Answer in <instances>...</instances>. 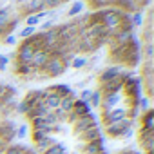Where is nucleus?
Returning <instances> with one entry per match:
<instances>
[{"label":"nucleus","mask_w":154,"mask_h":154,"mask_svg":"<svg viewBox=\"0 0 154 154\" xmlns=\"http://www.w3.org/2000/svg\"><path fill=\"white\" fill-rule=\"evenodd\" d=\"M89 63V60L85 58V56H78L76 54L74 58H72V62H71V67H74V69H82V67H85Z\"/></svg>","instance_id":"nucleus-22"},{"label":"nucleus","mask_w":154,"mask_h":154,"mask_svg":"<svg viewBox=\"0 0 154 154\" xmlns=\"http://www.w3.org/2000/svg\"><path fill=\"white\" fill-rule=\"evenodd\" d=\"M127 127H131V120H129V118H123V120L107 123V125H105V132H107L109 136H112V138H120L122 131L127 129Z\"/></svg>","instance_id":"nucleus-3"},{"label":"nucleus","mask_w":154,"mask_h":154,"mask_svg":"<svg viewBox=\"0 0 154 154\" xmlns=\"http://www.w3.org/2000/svg\"><path fill=\"white\" fill-rule=\"evenodd\" d=\"M62 2H63V0H44V6H45V8H53V9H54V8H58Z\"/></svg>","instance_id":"nucleus-33"},{"label":"nucleus","mask_w":154,"mask_h":154,"mask_svg":"<svg viewBox=\"0 0 154 154\" xmlns=\"http://www.w3.org/2000/svg\"><path fill=\"white\" fill-rule=\"evenodd\" d=\"M13 11H11V8H2L0 9V35H6V27H8V24L11 22V15Z\"/></svg>","instance_id":"nucleus-14"},{"label":"nucleus","mask_w":154,"mask_h":154,"mask_svg":"<svg viewBox=\"0 0 154 154\" xmlns=\"http://www.w3.org/2000/svg\"><path fill=\"white\" fill-rule=\"evenodd\" d=\"M31 109H33V107H31V105H29L26 100H22V102L17 105V112H20V114H26V116L31 112Z\"/></svg>","instance_id":"nucleus-27"},{"label":"nucleus","mask_w":154,"mask_h":154,"mask_svg":"<svg viewBox=\"0 0 154 154\" xmlns=\"http://www.w3.org/2000/svg\"><path fill=\"white\" fill-rule=\"evenodd\" d=\"M38 22H40V18H38L36 15H31V17H27V20H26V26H31V27H35Z\"/></svg>","instance_id":"nucleus-34"},{"label":"nucleus","mask_w":154,"mask_h":154,"mask_svg":"<svg viewBox=\"0 0 154 154\" xmlns=\"http://www.w3.org/2000/svg\"><path fill=\"white\" fill-rule=\"evenodd\" d=\"M102 91L100 89H96V91H93L91 93V98H89V105L91 107H100V103H102Z\"/></svg>","instance_id":"nucleus-21"},{"label":"nucleus","mask_w":154,"mask_h":154,"mask_svg":"<svg viewBox=\"0 0 154 154\" xmlns=\"http://www.w3.org/2000/svg\"><path fill=\"white\" fill-rule=\"evenodd\" d=\"M24 147H20V145H6V149H4V152L2 154H24Z\"/></svg>","instance_id":"nucleus-26"},{"label":"nucleus","mask_w":154,"mask_h":154,"mask_svg":"<svg viewBox=\"0 0 154 154\" xmlns=\"http://www.w3.org/2000/svg\"><path fill=\"white\" fill-rule=\"evenodd\" d=\"M78 149L84 152V154H102L105 152L103 149V140H96V141H91V143H84V145H78Z\"/></svg>","instance_id":"nucleus-7"},{"label":"nucleus","mask_w":154,"mask_h":154,"mask_svg":"<svg viewBox=\"0 0 154 154\" xmlns=\"http://www.w3.org/2000/svg\"><path fill=\"white\" fill-rule=\"evenodd\" d=\"M131 24H132V27H134V26H141V24H143V15H141L140 11L134 13V15L131 17Z\"/></svg>","instance_id":"nucleus-30"},{"label":"nucleus","mask_w":154,"mask_h":154,"mask_svg":"<svg viewBox=\"0 0 154 154\" xmlns=\"http://www.w3.org/2000/svg\"><path fill=\"white\" fill-rule=\"evenodd\" d=\"M31 125H33V129H42V131H49V132H51V127L45 123V120L35 118V120H31Z\"/></svg>","instance_id":"nucleus-25"},{"label":"nucleus","mask_w":154,"mask_h":154,"mask_svg":"<svg viewBox=\"0 0 154 154\" xmlns=\"http://www.w3.org/2000/svg\"><path fill=\"white\" fill-rule=\"evenodd\" d=\"M9 62V58L6 54H0V71H4L6 69V63Z\"/></svg>","instance_id":"nucleus-36"},{"label":"nucleus","mask_w":154,"mask_h":154,"mask_svg":"<svg viewBox=\"0 0 154 154\" xmlns=\"http://www.w3.org/2000/svg\"><path fill=\"white\" fill-rule=\"evenodd\" d=\"M102 154H107V152H102Z\"/></svg>","instance_id":"nucleus-39"},{"label":"nucleus","mask_w":154,"mask_h":154,"mask_svg":"<svg viewBox=\"0 0 154 154\" xmlns=\"http://www.w3.org/2000/svg\"><path fill=\"white\" fill-rule=\"evenodd\" d=\"M141 129L154 131V111L152 109H149L147 112H143V116H141Z\"/></svg>","instance_id":"nucleus-17"},{"label":"nucleus","mask_w":154,"mask_h":154,"mask_svg":"<svg viewBox=\"0 0 154 154\" xmlns=\"http://www.w3.org/2000/svg\"><path fill=\"white\" fill-rule=\"evenodd\" d=\"M127 118V109L118 107V109H111V111H103V125L111 123V122H118Z\"/></svg>","instance_id":"nucleus-6"},{"label":"nucleus","mask_w":154,"mask_h":154,"mask_svg":"<svg viewBox=\"0 0 154 154\" xmlns=\"http://www.w3.org/2000/svg\"><path fill=\"white\" fill-rule=\"evenodd\" d=\"M42 71L45 72V76H60V74H63L65 67H63L60 56H49V60H47V63L44 65Z\"/></svg>","instance_id":"nucleus-1"},{"label":"nucleus","mask_w":154,"mask_h":154,"mask_svg":"<svg viewBox=\"0 0 154 154\" xmlns=\"http://www.w3.org/2000/svg\"><path fill=\"white\" fill-rule=\"evenodd\" d=\"M26 134H27V125H20V127L15 131V136H17V138H26Z\"/></svg>","instance_id":"nucleus-32"},{"label":"nucleus","mask_w":154,"mask_h":154,"mask_svg":"<svg viewBox=\"0 0 154 154\" xmlns=\"http://www.w3.org/2000/svg\"><path fill=\"white\" fill-rule=\"evenodd\" d=\"M91 93H93L91 89H84V91L80 93V98H78V100H80V102H85V103H89V98H91Z\"/></svg>","instance_id":"nucleus-31"},{"label":"nucleus","mask_w":154,"mask_h":154,"mask_svg":"<svg viewBox=\"0 0 154 154\" xmlns=\"http://www.w3.org/2000/svg\"><path fill=\"white\" fill-rule=\"evenodd\" d=\"M78 138H80L84 143H91V141H96V140L102 138V131H100L98 125H93V127L85 129L82 134H78Z\"/></svg>","instance_id":"nucleus-9"},{"label":"nucleus","mask_w":154,"mask_h":154,"mask_svg":"<svg viewBox=\"0 0 154 154\" xmlns=\"http://www.w3.org/2000/svg\"><path fill=\"white\" fill-rule=\"evenodd\" d=\"M54 143H58L54 138H51V136H45V138H42V140H38V141H35V152H38V154H44L51 145H54Z\"/></svg>","instance_id":"nucleus-13"},{"label":"nucleus","mask_w":154,"mask_h":154,"mask_svg":"<svg viewBox=\"0 0 154 154\" xmlns=\"http://www.w3.org/2000/svg\"><path fill=\"white\" fill-rule=\"evenodd\" d=\"M33 35H36V27H31V26L22 27V29H20V33H18V36H20V38H24V40L31 38Z\"/></svg>","instance_id":"nucleus-23"},{"label":"nucleus","mask_w":154,"mask_h":154,"mask_svg":"<svg viewBox=\"0 0 154 154\" xmlns=\"http://www.w3.org/2000/svg\"><path fill=\"white\" fill-rule=\"evenodd\" d=\"M31 136H33V141H38V140H42V138L49 136V131H42V129H33Z\"/></svg>","instance_id":"nucleus-28"},{"label":"nucleus","mask_w":154,"mask_h":154,"mask_svg":"<svg viewBox=\"0 0 154 154\" xmlns=\"http://www.w3.org/2000/svg\"><path fill=\"white\" fill-rule=\"evenodd\" d=\"M33 53H35V49H33L27 42H24V44L20 45L18 53H17V63H29L31 58H33Z\"/></svg>","instance_id":"nucleus-8"},{"label":"nucleus","mask_w":154,"mask_h":154,"mask_svg":"<svg viewBox=\"0 0 154 154\" xmlns=\"http://www.w3.org/2000/svg\"><path fill=\"white\" fill-rule=\"evenodd\" d=\"M35 69L29 65V63H17V67H15V72L18 74V76H27L29 72H33Z\"/></svg>","instance_id":"nucleus-19"},{"label":"nucleus","mask_w":154,"mask_h":154,"mask_svg":"<svg viewBox=\"0 0 154 154\" xmlns=\"http://www.w3.org/2000/svg\"><path fill=\"white\" fill-rule=\"evenodd\" d=\"M6 145H8V143H6V141H4L2 138H0V154H2V152H4V149H6Z\"/></svg>","instance_id":"nucleus-38"},{"label":"nucleus","mask_w":154,"mask_h":154,"mask_svg":"<svg viewBox=\"0 0 154 154\" xmlns=\"http://www.w3.org/2000/svg\"><path fill=\"white\" fill-rule=\"evenodd\" d=\"M123 85H125V78L120 74V76H116V78H112L111 82L103 84L100 87V91H102V94H116V93H120L123 89Z\"/></svg>","instance_id":"nucleus-2"},{"label":"nucleus","mask_w":154,"mask_h":154,"mask_svg":"<svg viewBox=\"0 0 154 154\" xmlns=\"http://www.w3.org/2000/svg\"><path fill=\"white\" fill-rule=\"evenodd\" d=\"M145 58L147 60L152 58V44H145Z\"/></svg>","instance_id":"nucleus-35"},{"label":"nucleus","mask_w":154,"mask_h":154,"mask_svg":"<svg viewBox=\"0 0 154 154\" xmlns=\"http://www.w3.org/2000/svg\"><path fill=\"white\" fill-rule=\"evenodd\" d=\"M15 40H17V38H15L13 35H8V36H4V42H6V45H13V44H15Z\"/></svg>","instance_id":"nucleus-37"},{"label":"nucleus","mask_w":154,"mask_h":154,"mask_svg":"<svg viewBox=\"0 0 154 154\" xmlns=\"http://www.w3.org/2000/svg\"><path fill=\"white\" fill-rule=\"evenodd\" d=\"M82 9H84V4H82V2H74V4H72V8L69 9V13H67V15H69V17H76V15H78Z\"/></svg>","instance_id":"nucleus-29"},{"label":"nucleus","mask_w":154,"mask_h":154,"mask_svg":"<svg viewBox=\"0 0 154 154\" xmlns=\"http://www.w3.org/2000/svg\"><path fill=\"white\" fill-rule=\"evenodd\" d=\"M44 0H27L26 2V9L29 11V13H40V11H44Z\"/></svg>","instance_id":"nucleus-18"},{"label":"nucleus","mask_w":154,"mask_h":154,"mask_svg":"<svg viewBox=\"0 0 154 154\" xmlns=\"http://www.w3.org/2000/svg\"><path fill=\"white\" fill-rule=\"evenodd\" d=\"M72 112L78 116V118L87 116V114H91V105H89V103H85V102L76 100V102H74V107H72Z\"/></svg>","instance_id":"nucleus-15"},{"label":"nucleus","mask_w":154,"mask_h":154,"mask_svg":"<svg viewBox=\"0 0 154 154\" xmlns=\"http://www.w3.org/2000/svg\"><path fill=\"white\" fill-rule=\"evenodd\" d=\"M120 98H122V94H120V93H116V94H103V96H102V103H100V107H102L103 111L116 109V105H118Z\"/></svg>","instance_id":"nucleus-11"},{"label":"nucleus","mask_w":154,"mask_h":154,"mask_svg":"<svg viewBox=\"0 0 154 154\" xmlns=\"http://www.w3.org/2000/svg\"><path fill=\"white\" fill-rule=\"evenodd\" d=\"M74 102H76V96L71 93V94L60 98V105H58V109H62V111H65V112H71L72 107H74Z\"/></svg>","instance_id":"nucleus-16"},{"label":"nucleus","mask_w":154,"mask_h":154,"mask_svg":"<svg viewBox=\"0 0 154 154\" xmlns=\"http://www.w3.org/2000/svg\"><path fill=\"white\" fill-rule=\"evenodd\" d=\"M47 91H49V93H47V96H45V100H44V105H45L49 111H56L58 105H60V96L53 91V87H49Z\"/></svg>","instance_id":"nucleus-12"},{"label":"nucleus","mask_w":154,"mask_h":154,"mask_svg":"<svg viewBox=\"0 0 154 154\" xmlns=\"http://www.w3.org/2000/svg\"><path fill=\"white\" fill-rule=\"evenodd\" d=\"M53 91H54L60 98H63V96H67V94H71V93H72V91H71V85H67V84L54 85V87H53Z\"/></svg>","instance_id":"nucleus-20"},{"label":"nucleus","mask_w":154,"mask_h":154,"mask_svg":"<svg viewBox=\"0 0 154 154\" xmlns=\"http://www.w3.org/2000/svg\"><path fill=\"white\" fill-rule=\"evenodd\" d=\"M49 56H51V54H49L45 49H38V51H35V53H33V58H31L29 65L35 69V72H38V71H42V69H44V65L47 63Z\"/></svg>","instance_id":"nucleus-4"},{"label":"nucleus","mask_w":154,"mask_h":154,"mask_svg":"<svg viewBox=\"0 0 154 154\" xmlns=\"http://www.w3.org/2000/svg\"><path fill=\"white\" fill-rule=\"evenodd\" d=\"M63 154H69V152H63Z\"/></svg>","instance_id":"nucleus-40"},{"label":"nucleus","mask_w":154,"mask_h":154,"mask_svg":"<svg viewBox=\"0 0 154 154\" xmlns=\"http://www.w3.org/2000/svg\"><path fill=\"white\" fill-rule=\"evenodd\" d=\"M122 74V67H118V65H112V67H107L100 76H98V82H100V85H103V84H107V82H111L112 78H116V76H120Z\"/></svg>","instance_id":"nucleus-10"},{"label":"nucleus","mask_w":154,"mask_h":154,"mask_svg":"<svg viewBox=\"0 0 154 154\" xmlns=\"http://www.w3.org/2000/svg\"><path fill=\"white\" fill-rule=\"evenodd\" d=\"M63 152H67V150H65V145H63V143H54V145H51L44 154H63Z\"/></svg>","instance_id":"nucleus-24"},{"label":"nucleus","mask_w":154,"mask_h":154,"mask_svg":"<svg viewBox=\"0 0 154 154\" xmlns=\"http://www.w3.org/2000/svg\"><path fill=\"white\" fill-rule=\"evenodd\" d=\"M93 125H96V118L93 114H87V116H82V118L76 120V123L72 125V129H74V134L78 136V134H82L85 129H89Z\"/></svg>","instance_id":"nucleus-5"}]
</instances>
